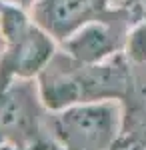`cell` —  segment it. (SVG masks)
<instances>
[{
  "label": "cell",
  "mask_w": 146,
  "mask_h": 150,
  "mask_svg": "<svg viewBox=\"0 0 146 150\" xmlns=\"http://www.w3.org/2000/svg\"><path fill=\"white\" fill-rule=\"evenodd\" d=\"M46 128L60 150H112L122 130L116 100L80 102L48 112Z\"/></svg>",
  "instance_id": "1"
},
{
  "label": "cell",
  "mask_w": 146,
  "mask_h": 150,
  "mask_svg": "<svg viewBox=\"0 0 146 150\" xmlns=\"http://www.w3.org/2000/svg\"><path fill=\"white\" fill-rule=\"evenodd\" d=\"M130 26L132 22L128 12L110 8L106 14L78 28L58 46L80 64H96L122 52Z\"/></svg>",
  "instance_id": "2"
},
{
  "label": "cell",
  "mask_w": 146,
  "mask_h": 150,
  "mask_svg": "<svg viewBox=\"0 0 146 150\" xmlns=\"http://www.w3.org/2000/svg\"><path fill=\"white\" fill-rule=\"evenodd\" d=\"M42 98L36 78L12 80L0 90V140L28 144L42 132Z\"/></svg>",
  "instance_id": "3"
},
{
  "label": "cell",
  "mask_w": 146,
  "mask_h": 150,
  "mask_svg": "<svg viewBox=\"0 0 146 150\" xmlns=\"http://www.w3.org/2000/svg\"><path fill=\"white\" fill-rule=\"evenodd\" d=\"M58 42L30 20L16 34L6 38L0 52V90L18 78H36L58 52Z\"/></svg>",
  "instance_id": "4"
},
{
  "label": "cell",
  "mask_w": 146,
  "mask_h": 150,
  "mask_svg": "<svg viewBox=\"0 0 146 150\" xmlns=\"http://www.w3.org/2000/svg\"><path fill=\"white\" fill-rule=\"evenodd\" d=\"M112 8V0H34L28 14L58 44Z\"/></svg>",
  "instance_id": "5"
},
{
  "label": "cell",
  "mask_w": 146,
  "mask_h": 150,
  "mask_svg": "<svg viewBox=\"0 0 146 150\" xmlns=\"http://www.w3.org/2000/svg\"><path fill=\"white\" fill-rule=\"evenodd\" d=\"M38 94L48 112H58L68 106L84 102L82 94V64L58 50L36 76Z\"/></svg>",
  "instance_id": "6"
},
{
  "label": "cell",
  "mask_w": 146,
  "mask_h": 150,
  "mask_svg": "<svg viewBox=\"0 0 146 150\" xmlns=\"http://www.w3.org/2000/svg\"><path fill=\"white\" fill-rule=\"evenodd\" d=\"M124 52L96 64H82V94L84 102L122 100L130 94L132 72Z\"/></svg>",
  "instance_id": "7"
},
{
  "label": "cell",
  "mask_w": 146,
  "mask_h": 150,
  "mask_svg": "<svg viewBox=\"0 0 146 150\" xmlns=\"http://www.w3.org/2000/svg\"><path fill=\"white\" fill-rule=\"evenodd\" d=\"M122 52L132 66H146V20L130 26Z\"/></svg>",
  "instance_id": "8"
},
{
  "label": "cell",
  "mask_w": 146,
  "mask_h": 150,
  "mask_svg": "<svg viewBox=\"0 0 146 150\" xmlns=\"http://www.w3.org/2000/svg\"><path fill=\"white\" fill-rule=\"evenodd\" d=\"M0 2H4V4H12V6H20L24 10H28L30 6H32L34 0H0Z\"/></svg>",
  "instance_id": "9"
}]
</instances>
